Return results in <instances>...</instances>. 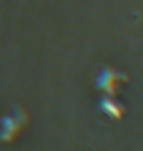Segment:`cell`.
<instances>
[{
  "label": "cell",
  "mask_w": 143,
  "mask_h": 151,
  "mask_svg": "<svg viewBox=\"0 0 143 151\" xmlns=\"http://www.w3.org/2000/svg\"><path fill=\"white\" fill-rule=\"evenodd\" d=\"M101 86L103 88L108 89V90H113L114 87L116 86V78L114 77V75H112L110 73L105 74L104 76H102V81H101Z\"/></svg>",
  "instance_id": "6da1fadb"
}]
</instances>
